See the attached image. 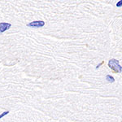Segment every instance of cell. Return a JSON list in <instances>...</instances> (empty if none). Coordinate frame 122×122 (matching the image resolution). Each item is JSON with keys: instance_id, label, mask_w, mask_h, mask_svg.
<instances>
[{"instance_id": "obj_1", "label": "cell", "mask_w": 122, "mask_h": 122, "mask_svg": "<svg viewBox=\"0 0 122 122\" xmlns=\"http://www.w3.org/2000/svg\"><path fill=\"white\" fill-rule=\"evenodd\" d=\"M108 66L117 72H121L122 71V67L119 64V61L115 60V59H112V60H109V62H108Z\"/></svg>"}, {"instance_id": "obj_2", "label": "cell", "mask_w": 122, "mask_h": 122, "mask_svg": "<svg viewBox=\"0 0 122 122\" xmlns=\"http://www.w3.org/2000/svg\"><path fill=\"white\" fill-rule=\"evenodd\" d=\"M27 25L29 27H32V28H42L45 25V22L42 20H36L29 23Z\"/></svg>"}, {"instance_id": "obj_3", "label": "cell", "mask_w": 122, "mask_h": 122, "mask_svg": "<svg viewBox=\"0 0 122 122\" xmlns=\"http://www.w3.org/2000/svg\"><path fill=\"white\" fill-rule=\"evenodd\" d=\"M11 27V25L10 23H6V22L0 23V34L4 33L6 30L9 29Z\"/></svg>"}, {"instance_id": "obj_4", "label": "cell", "mask_w": 122, "mask_h": 122, "mask_svg": "<svg viewBox=\"0 0 122 122\" xmlns=\"http://www.w3.org/2000/svg\"><path fill=\"white\" fill-rule=\"evenodd\" d=\"M106 79H107L109 82H114V81H115L114 77H112V76H110V75H107V76H106Z\"/></svg>"}, {"instance_id": "obj_5", "label": "cell", "mask_w": 122, "mask_h": 122, "mask_svg": "<svg viewBox=\"0 0 122 122\" xmlns=\"http://www.w3.org/2000/svg\"><path fill=\"white\" fill-rule=\"evenodd\" d=\"M9 113V111H7V112H4L3 113H2L1 115H0V119H1V118H3V117H4V116H6V115H7V114Z\"/></svg>"}, {"instance_id": "obj_6", "label": "cell", "mask_w": 122, "mask_h": 122, "mask_svg": "<svg viewBox=\"0 0 122 122\" xmlns=\"http://www.w3.org/2000/svg\"><path fill=\"white\" fill-rule=\"evenodd\" d=\"M122 6V0H121L120 2H118L117 3V7H121Z\"/></svg>"}]
</instances>
